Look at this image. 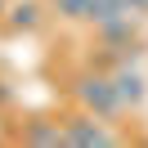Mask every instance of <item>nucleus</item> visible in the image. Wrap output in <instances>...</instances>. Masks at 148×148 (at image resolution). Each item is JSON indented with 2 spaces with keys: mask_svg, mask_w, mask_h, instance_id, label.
<instances>
[{
  "mask_svg": "<svg viewBox=\"0 0 148 148\" xmlns=\"http://www.w3.org/2000/svg\"><path fill=\"white\" fill-rule=\"evenodd\" d=\"M72 99H76V108L94 112V117H103V121H117L121 112H126L117 85H112V72H103V67H85V72L72 76Z\"/></svg>",
  "mask_w": 148,
  "mask_h": 148,
  "instance_id": "obj_1",
  "label": "nucleus"
},
{
  "mask_svg": "<svg viewBox=\"0 0 148 148\" xmlns=\"http://www.w3.org/2000/svg\"><path fill=\"white\" fill-rule=\"evenodd\" d=\"M112 85H117L126 112H139V108L148 103V76L139 72V63H121L117 72H112Z\"/></svg>",
  "mask_w": 148,
  "mask_h": 148,
  "instance_id": "obj_4",
  "label": "nucleus"
},
{
  "mask_svg": "<svg viewBox=\"0 0 148 148\" xmlns=\"http://www.w3.org/2000/svg\"><path fill=\"white\" fill-rule=\"evenodd\" d=\"M45 5L58 23H90L94 18V0H45Z\"/></svg>",
  "mask_w": 148,
  "mask_h": 148,
  "instance_id": "obj_7",
  "label": "nucleus"
},
{
  "mask_svg": "<svg viewBox=\"0 0 148 148\" xmlns=\"http://www.w3.org/2000/svg\"><path fill=\"white\" fill-rule=\"evenodd\" d=\"M144 23L148 18H139V14H108V18L90 23V27H94V40L99 45H130V40H139Z\"/></svg>",
  "mask_w": 148,
  "mask_h": 148,
  "instance_id": "obj_3",
  "label": "nucleus"
},
{
  "mask_svg": "<svg viewBox=\"0 0 148 148\" xmlns=\"http://www.w3.org/2000/svg\"><path fill=\"white\" fill-rule=\"evenodd\" d=\"M9 99H14V94H9V85H0V108H5Z\"/></svg>",
  "mask_w": 148,
  "mask_h": 148,
  "instance_id": "obj_8",
  "label": "nucleus"
},
{
  "mask_svg": "<svg viewBox=\"0 0 148 148\" xmlns=\"http://www.w3.org/2000/svg\"><path fill=\"white\" fill-rule=\"evenodd\" d=\"M5 9H9V0H0V18H5Z\"/></svg>",
  "mask_w": 148,
  "mask_h": 148,
  "instance_id": "obj_9",
  "label": "nucleus"
},
{
  "mask_svg": "<svg viewBox=\"0 0 148 148\" xmlns=\"http://www.w3.org/2000/svg\"><path fill=\"white\" fill-rule=\"evenodd\" d=\"M49 5L45 0H9V9H5V27L14 32V36H32V32L45 23Z\"/></svg>",
  "mask_w": 148,
  "mask_h": 148,
  "instance_id": "obj_5",
  "label": "nucleus"
},
{
  "mask_svg": "<svg viewBox=\"0 0 148 148\" xmlns=\"http://www.w3.org/2000/svg\"><path fill=\"white\" fill-rule=\"evenodd\" d=\"M23 144H36V148H58L63 144V121H49V117H27L18 130Z\"/></svg>",
  "mask_w": 148,
  "mask_h": 148,
  "instance_id": "obj_6",
  "label": "nucleus"
},
{
  "mask_svg": "<svg viewBox=\"0 0 148 148\" xmlns=\"http://www.w3.org/2000/svg\"><path fill=\"white\" fill-rule=\"evenodd\" d=\"M63 144L67 148H108V144H121V135L112 130V121L76 108L72 117H63Z\"/></svg>",
  "mask_w": 148,
  "mask_h": 148,
  "instance_id": "obj_2",
  "label": "nucleus"
}]
</instances>
